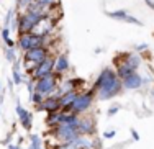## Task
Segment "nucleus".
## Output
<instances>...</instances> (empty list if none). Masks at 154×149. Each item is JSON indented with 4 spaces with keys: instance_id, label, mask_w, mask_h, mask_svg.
I'll use <instances>...</instances> for the list:
<instances>
[{
    "instance_id": "1",
    "label": "nucleus",
    "mask_w": 154,
    "mask_h": 149,
    "mask_svg": "<svg viewBox=\"0 0 154 149\" xmlns=\"http://www.w3.org/2000/svg\"><path fill=\"white\" fill-rule=\"evenodd\" d=\"M94 92L98 100H110L116 97L123 90L122 79L116 75V71L113 67H105L98 74L97 81L94 84Z\"/></svg>"
},
{
    "instance_id": "2",
    "label": "nucleus",
    "mask_w": 154,
    "mask_h": 149,
    "mask_svg": "<svg viewBox=\"0 0 154 149\" xmlns=\"http://www.w3.org/2000/svg\"><path fill=\"white\" fill-rule=\"evenodd\" d=\"M38 46H53V35L51 36H39L35 35L33 31L30 33H20L17 39V49H20L21 53Z\"/></svg>"
},
{
    "instance_id": "3",
    "label": "nucleus",
    "mask_w": 154,
    "mask_h": 149,
    "mask_svg": "<svg viewBox=\"0 0 154 149\" xmlns=\"http://www.w3.org/2000/svg\"><path fill=\"white\" fill-rule=\"evenodd\" d=\"M59 79L61 75L57 74H49V75H45L41 79H36L35 81V90L39 92L43 97H53L56 95V90H57V84H59Z\"/></svg>"
},
{
    "instance_id": "4",
    "label": "nucleus",
    "mask_w": 154,
    "mask_h": 149,
    "mask_svg": "<svg viewBox=\"0 0 154 149\" xmlns=\"http://www.w3.org/2000/svg\"><path fill=\"white\" fill-rule=\"evenodd\" d=\"M79 134L77 131V125H71V123H61V125L51 128V136L57 141V144L61 143H69Z\"/></svg>"
},
{
    "instance_id": "5",
    "label": "nucleus",
    "mask_w": 154,
    "mask_h": 149,
    "mask_svg": "<svg viewBox=\"0 0 154 149\" xmlns=\"http://www.w3.org/2000/svg\"><path fill=\"white\" fill-rule=\"evenodd\" d=\"M94 99H95V92H79L71 107V111H74L77 115H84L85 111H89L94 105Z\"/></svg>"
},
{
    "instance_id": "6",
    "label": "nucleus",
    "mask_w": 154,
    "mask_h": 149,
    "mask_svg": "<svg viewBox=\"0 0 154 149\" xmlns=\"http://www.w3.org/2000/svg\"><path fill=\"white\" fill-rule=\"evenodd\" d=\"M61 18L53 17V15H48V17H41L36 23V26L33 28V33L39 35V36H51L54 35L57 28V23H59Z\"/></svg>"
},
{
    "instance_id": "7",
    "label": "nucleus",
    "mask_w": 154,
    "mask_h": 149,
    "mask_svg": "<svg viewBox=\"0 0 154 149\" xmlns=\"http://www.w3.org/2000/svg\"><path fill=\"white\" fill-rule=\"evenodd\" d=\"M38 20H39V17L36 15V13H33L31 10H26V12L20 13V17H18V28H17L18 35L33 31V28L36 26Z\"/></svg>"
},
{
    "instance_id": "8",
    "label": "nucleus",
    "mask_w": 154,
    "mask_h": 149,
    "mask_svg": "<svg viewBox=\"0 0 154 149\" xmlns=\"http://www.w3.org/2000/svg\"><path fill=\"white\" fill-rule=\"evenodd\" d=\"M51 56V46H38V48L28 49L23 53V61H33V62L39 64Z\"/></svg>"
},
{
    "instance_id": "9",
    "label": "nucleus",
    "mask_w": 154,
    "mask_h": 149,
    "mask_svg": "<svg viewBox=\"0 0 154 149\" xmlns=\"http://www.w3.org/2000/svg\"><path fill=\"white\" fill-rule=\"evenodd\" d=\"M53 72H54V56H49L33 69L30 77L33 79V81H36V79H41V77H45V75L53 74Z\"/></svg>"
},
{
    "instance_id": "10",
    "label": "nucleus",
    "mask_w": 154,
    "mask_h": 149,
    "mask_svg": "<svg viewBox=\"0 0 154 149\" xmlns=\"http://www.w3.org/2000/svg\"><path fill=\"white\" fill-rule=\"evenodd\" d=\"M79 84L80 81L75 77H66V79H59V84H57V90H56V97H61L67 92H72V90H79Z\"/></svg>"
},
{
    "instance_id": "11",
    "label": "nucleus",
    "mask_w": 154,
    "mask_h": 149,
    "mask_svg": "<svg viewBox=\"0 0 154 149\" xmlns=\"http://www.w3.org/2000/svg\"><path fill=\"white\" fill-rule=\"evenodd\" d=\"M35 108H36L38 111H46V113H51V111L61 110L59 97H56V95H53V97H46V99L43 100L39 105H35Z\"/></svg>"
},
{
    "instance_id": "12",
    "label": "nucleus",
    "mask_w": 154,
    "mask_h": 149,
    "mask_svg": "<svg viewBox=\"0 0 154 149\" xmlns=\"http://www.w3.org/2000/svg\"><path fill=\"white\" fill-rule=\"evenodd\" d=\"M69 69H71V62H69V57L66 56L64 53H59L56 57H54V74L61 75L67 74Z\"/></svg>"
},
{
    "instance_id": "13",
    "label": "nucleus",
    "mask_w": 154,
    "mask_h": 149,
    "mask_svg": "<svg viewBox=\"0 0 154 149\" xmlns=\"http://www.w3.org/2000/svg\"><path fill=\"white\" fill-rule=\"evenodd\" d=\"M77 131L79 134H95V121L90 116H79Z\"/></svg>"
},
{
    "instance_id": "14",
    "label": "nucleus",
    "mask_w": 154,
    "mask_h": 149,
    "mask_svg": "<svg viewBox=\"0 0 154 149\" xmlns=\"http://www.w3.org/2000/svg\"><path fill=\"white\" fill-rule=\"evenodd\" d=\"M122 84H123V89H126V90H136L144 84V81H143L141 75H138L136 72H133V74H130L128 77H125L122 81Z\"/></svg>"
},
{
    "instance_id": "15",
    "label": "nucleus",
    "mask_w": 154,
    "mask_h": 149,
    "mask_svg": "<svg viewBox=\"0 0 154 149\" xmlns=\"http://www.w3.org/2000/svg\"><path fill=\"white\" fill-rule=\"evenodd\" d=\"M77 93H79V90H72V92H67V93H64V95H61V97H59L61 110H64V111L71 110V107H72V103H74Z\"/></svg>"
},
{
    "instance_id": "16",
    "label": "nucleus",
    "mask_w": 154,
    "mask_h": 149,
    "mask_svg": "<svg viewBox=\"0 0 154 149\" xmlns=\"http://www.w3.org/2000/svg\"><path fill=\"white\" fill-rule=\"evenodd\" d=\"M17 116H18V121H20L21 128H25L26 131H30L31 126H33V115H31L28 110L21 108V110L17 113Z\"/></svg>"
},
{
    "instance_id": "17",
    "label": "nucleus",
    "mask_w": 154,
    "mask_h": 149,
    "mask_svg": "<svg viewBox=\"0 0 154 149\" xmlns=\"http://www.w3.org/2000/svg\"><path fill=\"white\" fill-rule=\"evenodd\" d=\"M62 113H64V110H56V111L48 113V116H46V125L49 126V128H54V126L61 125V123H62Z\"/></svg>"
},
{
    "instance_id": "18",
    "label": "nucleus",
    "mask_w": 154,
    "mask_h": 149,
    "mask_svg": "<svg viewBox=\"0 0 154 149\" xmlns=\"http://www.w3.org/2000/svg\"><path fill=\"white\" fill-rule=\"evenodd\" d=\"M130 74H133V71H131L128 66H125L123 62H118V64H116V75H118L122 81H123L125 77H128Z\"/></svg>"
},
{
    "instance_id": "19",
    "label": "nucleus",
    "mask_w": 154,
    "mask_h": 149,
    "mask_svg": "<svg viewBox=\"0 0 154 149\" xmlns=\"http://www.w3.org/2000/svg\"><path fill=\"white\" fill-rule=\"evenodd\" d=\"M26 75L23 77V74H21V71H13L12 69V81L15 82V85H20V84H25L26 82Z\"/></svg>"
},
{
    "instance_id": "20",
    "label": "nucleus",
    "mask_w": 154,
    "mask_h": 149,
    "mask_svg": "<svg viewBox=\"0 0 154 149\" xmlns=\"http://www.w3.org/2000/svg\"><path fill=\"white\" fill-rule=\"evenodd\" d=\"M43 146V139L38 136V134H31L30 136V147L28 149H41Z\"/></svg>"
},
{
    "instance_id": "21",
    "label": "nucleus",
    "mask_w": 154,
    "mask_h": 149,
    "mask_svg": "<svg viewBox=\"0 0 154 149\" xmlns=\"http://www.w3.org/2000/svg\"><path fill=\"white\" fill-rule=\"evenodd\" d=\"M3 54H5V59L8 61V62H15V61L18 59L17 49H15V48H8V46H7L5 51H3Z\"/></svg>"
},
{
    "instance_id": "22",
    "label": "nucleus",
    "mask_w": 154,
    "mask_h": 149,
    "mask_svg": "<svg viewBox=\"0 0 154 149\" xmlns=\"http://www.w3.org/2000/svg\"><path fill=\"white\" fill-rule=\"evenodd\" d=\"M107 17L113 18V20H122V21H125V18L128 17V12H126V10H116V12H107Z\"/></svg>"
},
{
    "instance_id": "23",
    "label": "nucleus",
    "mask_w": 154,
    "mask_h": 149,
    "mask_svg": "<svg viewBox=\"0 0 154 149\" xmlns=\"http://www.w3.org/2000/svg\"><path fill=\"white\" fill-rule=\"evenodd\" d=\"M43 100H45V97H43L39 92H36V90L33 93H30V102H31L33 105H39Z\"/></svg>"
},
{
    "instance_id": "24",
    "label": "nucleus",
    "mask_w": 154,
    "mask_h": 149,
    "mask_svg": "<svg viewBox=\"0 0 154 149\" xmlns=\"http://www.w3.org/2000/svg\"><path fill=\"white\" fill-rule=\"evenodd\" d=\"M125 21H126V23H131V25H136V26H143V21L139 20V18L133 17V15H128L125 18Z\"/></svg>"
},
{
    "instance_id": "25",
    "label": "nucleus",
    "mask_w": 154,
    "mask_h": 149,
    "mask_svg": "<svg viewBox=\"0 0 154 149\" xmlns=\"http://www.w3.org/2000/svg\"><path fill=\"white\" fill-rule=\"evenodd\" d=\"M35 2L41 3V5H49V7H54V5H61V0H35Z\"/></svg>"
},
{
    "instance_id": "26",
    "label": "nucleus",
    "mask_w": 154,
    "mask_h": 149,
    "mask_svg": "<svg viewBox=\"0 0 154 149\" xmlns=\"http://www.w3.org/2000/svg\"><path fill=\"white\" fill-rule=\"evenodd\" d=\"M118 111H120V107H118V105H112V107L108 108L107 115H108V116H113V115H116V113H118Z\"/></svg>"
},
{
    "instance_id": "27",
    "label": "nucleus",
    "mask_w": 154,
    "mask_h": 149,
    "mask_svg": "<svg viewBox=\"0 0 154 149\" xmlns=\"http://www.w3.org/2000/svg\"><path fill=\"white\" fill-rule=\"evenodd\" d=\"M116 136V129H110V131H105L103 133V138L105 139H112V138Z\"/></svg>"
},
{
    "instance_id": "28",
    "label": "nucleus",
    "mask_w": 154,
    "mask_h": 149,
    "mask_svg": "<svg viewBox=\"0 0 154 149\" xmlns=\"http://www.w3.org/2000/svg\"><path fill=\"white\" fill-rule=\"evenodd\" d=\"M3 43H5V46H8V48H17V41H13L12 38L3 39Z\"/></svg>"
},
{
    "instance_id": "29",
    "label": "nucleus",
    "mask_w": 154,
    "mask_h": 149,
    "mask_svg": "<svg viewBox=\"0 0 154 149\" xmlns=\"http://www.w3.org/2000/svg\"><path fill=\"white\" fill-rule=\"evenodd\" d=\"M12 69L13 71H21V61L17 59L15 62H12Z\"/></svg>"
},
{
    "instance_id": "30",
    "label": "nucleus",
    "mask_w": 154,
    "mask_h": 149,
    "mask_svg": "<svg viewBox=\"0 0 154 149\" xmlns=\"http://www.w3.org/2000/svg\"><path fill=\"white\" fill-rule=\"evenodd\" d=\"M10 35H12V31H10L8 28H2V39L10 38Z\"/></svg>"
},
{
    "instance_id": "31",
    "label": "nucleus",
    "mask_w": 154,
    "mask_h": 149,
    "mask_svg": "<svg viewBox=\"0 0 154 149\" xmlns=\"http://www.w3.org/2000/svg\"><path fill=\"white\" fill-rule=\"evenodd\" d=\"M148 48H149V46L146 44V43H143V44H138L136 46V51H138V53H141V51H146Z\"/></svg>"
},
{
    "instance_id": "32",
    "label": "nucleus",
    "mask_w": 154,
    "mask_h": 149,
    "mask_svg": "<svg viewBox=\"0 0 154 149\" xmlns=\"http://www.w3.org/2000/svg\"><path fill=\"white\" fill-rule=\"evenodd\" d=\"M130 133H131V138H133V139H134V141H139V134H138L136 131H134V129H131V131H130Z\"/></svg>"
},
{
    "instance_id": "33",
    "label": "nucleus",
    "mask_w": 154,
    "mask_h": 149,
    "mask_svg": "<svg viewBox=\"0 0 154 149\" xmlns=\"http://www.w3.org/2000/svg\"><path fill=\"white\" fill-rule=\"evenodd\" d=\"M144 2H146V5L151 7V8L154 10V0H144Z\"/></svg>"
},
{
    "instance_id": "34",
    "label": "nucleus",
    "mask_w": 154,
    "mask_h": 149,
    "mask_svg": "<svg viewBox=\"0 0 154 149\" xmlns=\"http://www.w3.org/2000/svg\"><path fill=\"white\" fill-rule=\"evenodd\" d=\"M21 143H23V138H18V139H17V144H18V146H21Z\"/></svg>"
},
{
    "instance_id": "35",
    "label": "nucleus",
    "mask_w": 154,
    "mask_h": 149,
    "mask_svg": "<svg viewBox=\"0 0 154 149\" xmlns=\"http://www.w3.org/2000/svg\"><path fill=\"white\" fill-rule=\"evenodd\" d=\"M0 92H2V84H0Z\"/></svg>"
},
{
    "instance_id": "36",
    "label": "nucleus",
    "mask_w": 154,
    "mask_h": 149,
    "mask_svg": "<svg viewBox=\"0 0 154 149\" xmlns=\"http://www.w3.org/2000/svg\"><path fill=\"white\" fill-rule=\"evenodd\" d=\"M0 116H2V110H0Z\"/></svg>"
},
{
    "instance_id": "37",
    "label": "nucleus",
    "mask_w": 154,
    "mask_h": 149,
    "mask_svg": "<svg viewBox=\"0 0 154 149\" xmlns=\"http://www.w3.org/2000/svg\"><path fill=\"white\" fill-rule=\"evenodd\" d=\"M21 149H23V147H21ZM26 149H28V147H26Z\"/></svg>"
}]
</instances>
